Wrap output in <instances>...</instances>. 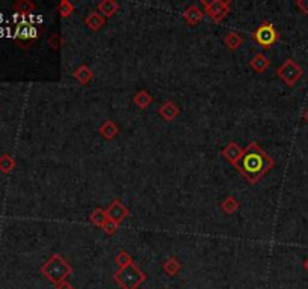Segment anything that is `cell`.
Wrapping results in <instances>:
<instances>
[{
    "label": "cell",
    "mask_w": 308,
    "mask_h": 289,
    "mask_svg": "<svg viewBox=\"0 0 308 289\" xmlns=\"http://www.w3.org/2000/svg\"><path fill=\"white\" fill-rule=\"evenodd\" d=\"M72 271L74 270H72L71 264L59 253H53L47 259V262H44L41 265V274L44 277H47L56 286L59 283H62L64 280H67V277L72 274Z\"/></svg>",
    "instance_id": "cell-2"
},
{
    "label": "cell",
    "mask_w": 308,
    "mask_h": 289,
    "mask_svg": "<svg viewBox=\"0 0 308 289\" xmlns=\"http://www.w3.org/2000/svg\"><path fill=\"white\" fill-rule=\"evenodd\" d=\"M57 11H59V15L62 18H68L69 15L74 12V5L69 0H62L57 6Z\"/></svg>",
    "instance_id": "cell-25"
},
{
    "label": "cell",
    "mask_w": 308,
    "mask_h": 289,
    "mask_svg": "<svg viewBox=\"0 0 308 289\" xmlns=\"http://www.w3.org/2000/svg\"><path fill=\"white\" fill-rule=\"evenodd\" d=\"M98 133L101 134V137H103L104 140H113L119 134V127L111 119H107V121H104L103 124L100 125Z\"/></svg>",
    "instance_id": "cell-13"
},
{
    "label": "cell",
    "mask_w": 308,
    "mask_h": 289,
    "mask_svg": "<svg viewBox=\"0 0 308 289\" xmlns=\"http://www.w3.org/2000/svg\"><path fill=\"white\" fill-rule=\"evenodd\" d=\"M304 119H305V121H307V122H308V109H307V112L304 113Z\"/></svg>",
    "instance_id": "cell-31"
},
{
    "label": "cell",
    "mask_w": 308,
    "mask_h": 289,
    "mask_svg": "<svg viewBox=\"0 0 308 289\" xmlns=\"http://www.w3.org/2000/svg\"><path fill=\"white\" fill-rule=\"evenodd\" d=\"M158 113H160V116H161L164 121L171 122V121H174V119L179 116L180 110H179V107H177L173 101H166L164 104L160 106Z\"/></svg>",
    "instance_id": "cell-11"
},
{
    "label": "cell",
    "mask_w": 308,
    "mask_h": 289,
    "mask_svg": "<svg viewBox=\"0 0 308 289\" xmlns=\"http://www.w3.org/2000/svg\"><path fill=\"white\" fill-rule=\"evenodd\" d=\"M36 38H38V31H36L35 26L27 24V23H21V24L17 26L14 39H15V42H17L20 47H23V48L29 47Z\"/></svg>",
    "instance_id": "cell-7"
},
{
    "label": "cell",
    "mask_w": 308,
    "mask_h": 289,
    "mask_svg": "<svg viewBox=\"0 0 308 289\" xmlns=\"http://www.w3.org/2000/svg\"><path fill=\"white\" fill-rule=\"evenodd\" d=\"M152 101H153L152 95L147 91H144V89L138 91V92H136V95H134V102H136V106H137L138 109H141V110L147 109L152 104Z\"/></svg>",
    "instance_id": "cell-20"
},
{
    "label": "cell",
    "mask_w": 308,
    "mask_h": 289,
    "mask_svg": "<svg viewBox=\"0 0 308 289\" xmlns=\"http://www.w3.org/2000/svg\"><path fill=\"white\" fill-rule=\"evenodd\" d=\"M105 211H107V217L111 219L113 222L119 223V225L130 216V209L120 200H117V199L111 200V203L107 206Z\"/></svg>",
    "instance_id": "cell-8"
},
{
    "label": "cell",
    "mask_w": 308,
    "mask_h": 289,
    "mask_svg": "<svg viewBox=\"0 0 308 289\" xmlns=\"http://www.w3.org/2000/svg\"><path fill=\"white\" fill-rule=\"evenodd\" d=\"M302 265H304V270H305V271L308 273V257L305 259V260H304V264H302Z\"/></svg>",
    "instance_id": "cell-30"
},
{
    "label": "cell",
    "mask_w": 308,
    "mask_h": 289,
    "mask_svg": "<svg viewBox=\"0 0 308 289\" xmlns=\"http://www.w3.org/2000/svg\"><path fill=\"white\" fill-rule=\"evenodd\" d=\"M242 42H243V38H242L238 32H235V31L229 32L226 35V38H224V44H226V47H227L230 51L238 50L240 45H242Z\"/></svg>",
    "instance_id": "cell-19"
},
{
    "label": "cell",
    "mask_w": 308,
    "mask_h": 289,
    "mask_svg": "<svg viewBox=\"0 0 308 289\" xmlns=\"http://www.w3.org/2000/svg\"><path fill=\"white\" fill-rule=\"evenodd\" d=\"M12 9L17 12V14H21V15H29L32 14L35 9H36V5L30 0H18L12 5Z\"/></svg>",
    "instance_id": "cell-18"
},
{
    "label": "cell",
    "mask_w": 308,
    "mask_h": 289,
    "mask_svg": "<svg viewBox=\"0 0 308 289\" xmlns=\"http://www.w3.org/2000/svg\"><path fill=\"white\" fill-rule=\"evenodd\" d=\"M205 18V11H202L199 6L191 5L183 11V20L191 24V26H197L202 20Z\"/></svg>",
    "instance_id": "cell-10"
},
{
    "label": "cell",
    "mask_w": 308,
    "mask_h": 289,
    "mask_svg": "<svg viewBox=\"0 0 308 289\" xmlns=\"http://www.w3.org/2000/svg\"><path fill=\"white\" fill-rule=\"evenodd\" d=\"M56 288L57 289H75L74 286H72V285H71V283H69L68 280H64V282H62V283H59Z\"/></svg>",
    "instance_id": "cell-29"
},
{
    "label": "cell",
    "mask_w": 308,
    "mask_h": 289,
    "mask_svg": "<svg viewBox=\"0 0 308 289\" xmlns=\"http://www.w3.org/2000/svg\"><path fill=\"white\" fill-rule=\"evenodd\" d=\"M97 8L104 18H110L119 11V3L116 0H101Z\"/></svg>",
    "instance_id": "cell-14"
},
{
    "label": "cell",
    "mask_w": 308,
    "mask_h": 289,
    "mask_svg": "<svg viewBox=\"0 0 308 289\" xmlns=\"http://www.w3.org/2000/svg\"><path fill=\"white\" fill-rule=\"evenodd\" d=\"M113 279L120 289H138V286L146 280V273L136 262H133L125 268H119L113 274Z\"/></svg>",
    "instance_id": "cell-3"
},
{
    "label": "cell",
    "mask_w": 308,
    "mask_h": 289,
    "mask_svg": "<svg viewBox=\"0 0 308 289\" xmlns=\"http://www.w3.org/2000/svg\"><path fill=\"white\" fill-rule=\"evenodd\" d=\"M48 44H50V47H51L53 50H59V48H60V44H62V39H60L59 35H53V36L48 39Z\"/></svg>",
    "instance_id": "cell-27"
},
{
    "label": "cell",
    "mask_w": 308,
    "mask_h": 289,
    "mask_svg": "<svg viewBox=\"0 0 308 289\" xmlns=\"http://www.w3.org/2000/svg\"><path fill=\"white\" fill-rule=\"evenodd\" d=\"M108 220L107 217V211L103 208H97L90 213V223L103 229V226L105 225V222Z\"/></svg>",
    "instance_id": "cell-21"
},
{
    "label": "cell",
    "mask_w": 308,
    "mask_h": 289,
    "mask_svg": "<svg viewBox=\"0 0 308 289\" xmlns=\"http://www.w3.org/2000/svg\"><path fill=\"white\" fill-rule=\"evenodd\" d=\"M117 229H119V223L113 222L111 219H108V220L105 222V225L103 226L104 233H105V235H108V237L114 235V233L117 232Z\"/></svg>",
    "instance_id": "cell-26"
},
{
    "label": "cell",
    "mask_w": 308,
    "mask_h": 289,
    "mask_svg": "<svg viewBox=\"0 0 308 289\" xmlns=\"http://www.w3.org/2000/svg\"><path fill=\"white\" fill-rule=\"evenodd\" d=\"M84 24H86L92 32H98V31L103 28L104 24H105V18H104L100 12L92 11V12H89V14L86 15V18H84Z\"/></svg>",
    "instance_id": "cell-12"
},
{
    "label": "cell",
    "mask_w": 308,
    "mask_h": 289,
    "mask_svg": "<svg viewBox=\"0 0 308 289\" xmlns=\"http://www.w3.org/2000/svg\"><path fill=\"white\" fill-rule=\"evenodd\" d=\"M242 154H243V149L240 148L236 142H230L223 151H221V155L226 161H229L232 166H238V163L242 159Z\"/></svg>",
    "instance_id": "cell-9"
},
{
    "label": "cell",
    "mask_w": 308,
    "mask_h": 289,
    "mask_svg": "<svg viewBox=\"0 0 308 289\" xmlns=\"http://www.w3.org/2000/svg\"><path fill=\"white\" fill-rule=\"evenodd\" d=\"M134 260H133V256L127 252V250H120L116 256H114V264L119 267V268H125L128 265H131Z\"/></svg>",
    "instance_id": "cell-24"
},
{
    "label": "cell",
    "mask_w": 308,
    "mask_h": 289,
    "mask_svg": "<svg viewBox=\"0 0 308 289\" xmlns=\"http://www.w3.org/2000/svg\"><path fill=\"white\" fill-rule=\"evenodd\" d=\"M72 77L80 83V85H87L94 78V71L87 65H80L74 72Z\"/></svg>",
    "instance_id": "cell-16"
},
{
    "label": "cell",
    "mask_w": 308,
    "mask_h": 289,
    "mask_svg": "<svg viewBox=\"0 0 308 289\" xmlns=\"http://www.w3.org/2000/svg\"><path fill=\"white\" fill-rule=\"evenodd\" d=\"M205 14L209 15L210 20H213L215 23H221L224 20V17L230 12V2L229 0H212V2H206L202 0Z\"/></svg>",
    "instance_id": "cell-6"
},
{
    "label": "cell",
    "mask_w": 308,
    "mask_h": 289,
    "mask_svg": "<svg viewBox=\"0 0 308 289\" xmlns=\"http://www.w3.org/2000/svg\"><path fill=\"white\" fill-rule=\"evenodd\" d=\"M221 209L226 214H235L239 209V202L233 197V196H227L223 202H221Z\"/></svg>",
    "instance_id": "cell-22"
},
{
    "label": "cell",
    "mask_w": 308,
    "mask_h": 289,
    "mask_svg": "<svg viewBox=\"0 0 308 289\" xmlns=\"http://www.w3.org/2000/svg\"><path fill=\"white\" fill-rule=\"evenodd\" d=\"M269 65H271V61H269L263 53H257V55L251 59V62H250L251 69H253L254 72H257V74H263V72L269 68Z\"/></svg>",
    "instance_id": "cell-15"
},
{
    "label": "cell",
    "mask_w": 308,
    "mask_h": 289,
    "mask_svg": "<svg viewBox=\"0 0 308 289\" xmlns=\"http://www.w3.org/2000/svg\"><path fill=\"white\" fill-rule=\"evenodd\" d=\"M163 270H164V273L169 274L170 277H174V276H177V274L180 273L182 265H180V262H179L176 257L170 256L164 260V264H163Z\"/></svg>",
    "instance_id": "cell-17"
},
{
    "label": "cell",
    "mask_w": 308,
    "mask_h": 289,
    "mask_svg": "<svg viewBox=\"0 0 308 289\" xmlns=\"http://www.w3.org/2000/svg\"><path fill=\"white\" fill-rule=\"evenodd\" d=\"M15 164L17 163H15L12 155H9V154L0 155V172L2 173H11L15 169Z\"/></svg>",
    "instance_id": "cell-23"
},
{
    "label": "cell",
    "mask_w": 308,
    "mask_h": 289,
    "mask_svg": "<svg viewBox=\"0 0 308 289\" xmlns=\"http://www.w3.org/2000/svg\"><path fill=\"white\" fill-rule=\"evenodd\" d=\"M274 166L275 161L272 157H269L256 142H250L243 149L236 170L251 186H256L266 173L274 169Z\"/></svg>",
    "instance_id": "cell-1"
},
{
    "label": "cell",
    "mask_w": 308,
    "mask_h": 289,
    "mask_svg": "<svg viewBox=\"0 0 308 289\" xmlns=\"http://www.w3.org/2000/svg\"><path fill=\"white\" fill-rule=\"evenodd\" d=\"M302 74H304L302 68L296 64L293 59L284 61L283 64L276 68V75H278L289 88L295 86V85L299 82V78L302 77Z\"/></svg>",
    "instance_id": "cell-4"
},
{
    "label": "cell",
    "mask_w": 308,
    "mask_h": 289,
    "mask_svg": "<svg viewBox=\"0 0 308 289\" xmlns=\"http://www.w3.org/2000/svg\"><path fill=\"white\" fill-rule=\"evenodd\" d=\"M253 39L263 48H269L271 45H274L275 42L278 41V32L274 28L272 23L265 21L262 23L254 33H253Z\"/></svg>",
    "instance_id": "cell-5"
},
{
    "label": "cell",
    "mask_w": 308,
    "mask_h": 289,
    "mask_svg": "<svg viewBox=\"0 0 308 289\" xmlns=\"http://www.w3.org/2000/svg\"><path fill=\"white\" fill-rule=\"evenodd\" d=\"M295 5H296V8H298L302 14L308 15V0H296Z\"/></svg>",
    "instance_id": "cell-28"
}]
</instances>
